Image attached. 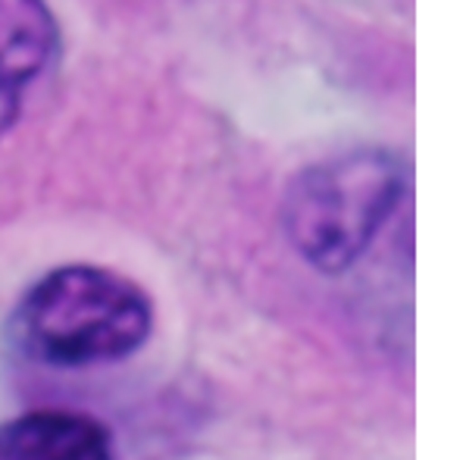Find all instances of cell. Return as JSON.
I'll return each mask as SVG.
<instances>
[{
  "instance_id": "1",
  "label": "cell",
  "mask_w": 463,
  "mask_h": 460,
  "mask_svg": "<svg viewBox=\"0 0 463 460\" xmlns=\"http://www.w3.org/2000/svg\"><path fill=\"white\" fill-rule=\"evenodd\" d=\"M151 297L104 267H60L16 310V342L51 367H91L135 354L151 335Z\"/></svg>"
},
{
  "instance_id": "2",
  "label": "cell",
  "mask_w": 463,
  "mask_h": 460,
  "mask_svg": "<svg viewBox=\"0 0 463 460\" xmlns=\"http://www.w3.org/2000/svg\"><path fill=\"white\" fill-rule=\"evenodd\" d=\"M407 194V166L388 151H354L304 169L285 192L282 222L317 269L357 263Z\"/></svg>"
},
{
  "instance_id": "3",
  "label": "cell",
  "mask_w": 463,
  "mask_h": 460,
  "mask_svg": "<svg viewBox=\"0 0 463 460\" xmlns=\"http://www.w3.org/2000/svg\"><path fill=\"white\" fill-rule=\"evenodd\" d=\"M57 53V23L44 0H0V138L13 128Z\"/></svg>"
},
{
  "instance_id": "4",
  "label": "cell",
  "mask_w": 463,
  "mask_h": 460,
  "mask_svg": "<svg viewBox=\"0 0 463 460\" xmlns=\"http://www.w3.org/2000/svg\"><path fill=\"white\" fill-rule=\"evenodd\" d=\"M0 460H113V442L76 410H32L0 426Z\"/></svg>"
}]
</instances>
